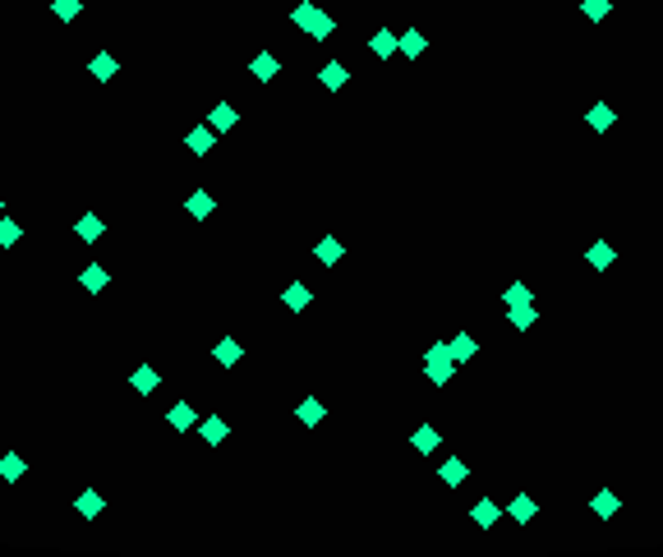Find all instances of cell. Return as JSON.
Segmentation results:
<instances>
[{
    "mask_svg": "<svg viewBox=\"0 0 663 557\" xmlns=\"http://www.w3.org/2000/svg\"><path fill=\"white\" fill-rule=\"evenodd\" d=\"M286 304H290V309H304V304H309V290H304V286H290V290H286Z\"/></svg>",
    "mask_w": 663,
    "mask_h": 557,
    "instance_id": "obj_30",
    "label": "cell"
},
{
    "mask_svg": "<svg viewBox=\"0 0 663 557\" xmlns=\"http://www.w3.org/2000/svg\"><path fill=\"white\" fill-rule=\"evenodd\" d=\"M101 231H106V226H101V217H83V222H78V235H83L88 245H92V240H97Z\"/></svg>",
    "mask_w": 663,
    "mask_h": 557,
    "instance_id": "obj_20",
    "label": "cell"
},
{
    "mask_svg": "<svg viewBox=\"0 0 663 557\" xmlns=\"http://www.w3.org/2000/svg\"><path fill=\"white\" fill-rule=\"evenodd\" d=\"M341 258V240H322L318 245V263H336Z\"/></svg>",
    "mask_w": 663,
    "mask_h": 557,
    "instance_id": "obj_24",
    "label": "cell"
},
{
    "mask_svg": "<svg viewBox=\"0 0 663 557\" xmlns=\"http://www.w3.org/2000/svg\"><path fill=\"white\" fill-rule=\"evenodd\" d=\"M212 355H217V364H240V341H231V336H226V341H217V350H212Z\"/></svg>",
    "mask_w": 663,
    "mask_h": 557,
    "instance_id": "obj_7",
    "label": "cell"
},
{
    "mask_svg": "<svg viewBox=\"0 0 663 557\" xmlns=\"http://www.w3.org/2000/svg\"><path fill=\"white\" fill-rule=\"evenodd\" d=\"M475 525H484V530H488V525H497V507H493V502H475Z\"/></svg>",
    "mask_w": 663,
    "mask_h": 557,
    "instance_id": "obj_19",
    "label": "cell"
},
{
    "mask_svg": "<svg viewBox=\"0 0 663 557\" xmlns=\"http://www.w3.org/2000/svg\"><path fill=\"white\" fill-rule=\"evenodd\" d=\"M110 74H115V60H110V56H97V60H92V78H110Z\"/></svg>",
    "mask_w": 663,
    "mask_h": 557,
    "instance_id": "obj_28",
    "label": "cell"
},
{
    "mask_svg": "<svg viewBox=\"0 0 663 557\" xmlns=\"http://www.w3.org/2000/svg\"><path fill=\"white\" fill-rule=\"evenodd\" d=\"M295 23L304 28V33H313V37H332V28H336V23H332L327 14L318 10V5H309V0H304V5L295 10Z\"/></svg>",
    "mask_w": 663,
    "mask_h": 557,
    "instance_id": "obj_1",
    "label": "cell"
},
{
    "mask_svg": "<svg viewBox=\"0 0 663 557\" xmlns=\"http://www.w3.org/2000/svg\"><path fill=\"white\" fill-rule=\"evenodd\" d=\"M507 318H511V327H520V332H525V327H534V318H539V313H534L530 304H511Z\"/></svg>",
    "mask_w": 663,
    "mask_h": 557,
    "instance_id": "obj_9",
    "label": "cell"
},
{
    "mask_svg": "<svg viewBox=\"0 0 663 557\" xmlns=\"http://www.w3.org/2000/svg\"><path fill=\"white\" fill-rule=\"evenodd\" d=\"M452 359L461 364V359H475V336L470 332H456L452 336Z\"/></svg>",
    "mask_w": 663,
    "mask_h": 557,
    "instance_id": "obj_5",
    "label": "cell"
},
{
    "mask_svg": "<svg viewBox=\"0 0 663 557\" xmlns=\"http://www.w3.org/2000/svg\"><path fill=\"white\" fill-rule=\"evenodd\" d=\"M129 382H134V391H143V396H148V391H157V373H152L148 364H143V368H134V378H129Z\"/></svg>",
    "mask_w": 663,
    "mask_h": 557,
    "instance_id": "obj_10",
    "label": "cell"
},
{
    "mask_svg": "<svg viewBox=\"0 0 663 557\" xmlns=\"http://www.w3.org/2000/svg\"><path fill=\"white\" fill-rule=\"evenodd\" d=\"M249 69H254V78H272L276 74V56H258Z\"/></svg>",
    "mask_w": 663,
    "mask_h": 557,
    "instance_id": "obj_26",
    "label": "cell"
},
{
    "mask_svg": "<svg viewBox=\"0 0 663 557\" xmlns=\"http://www.w3.org/2000/svg\"><path fill=\"white\" fill-rule=\"evenodd\" d=\"M14 240H19V222H0V245L10 249Z\"/></svg>",
    "mask_w": 663,
    "mask_h": 557,
    "instance_id": "obj_31",
    "label": "cell"
},
{
    "mask_svg": "<svg viewBox=\"0 0 663 557\" xmlns=\"http://www.w3.org/2000/svg\"><path fill=\"white\" fill-rule=\"evenodd\" d=\"M590 124H594L599 134H604V129H613V120H618V115H613V106H604V101H599V106H590V115H585Z\"/></svg>",
    "mask_w": 663,
    "mask_h": 557,
    "instance_id": "obj_6",
    "label": "cell"
},
{
    "mask_svg": "<svg viewBox=\"0 0 663 557\" xmlns=\"http://www.w3.org/2000/svg\"><path fill=\"white\" fill-rule=\"evenodd\" d=\"M534 512H539V507H534L530 498H511V521L525 525V521H534Z\"/></svg>",
    "mask_w": 663,
    "mask_h": 557,
    "instance_id": "obj_11",
    "label": "cell"
},
{
    "mask_svg": "<svg viewBox=\"0 0 663 557\" xmlns=\"http://www.w3.org/2000/svg\"><path fill=\"white\" fill-rule=\"evenodd\" d=\"M322 414H327V410H322V401H299V419L309 424V428L322 419Z\"/></svg>",
    "mask_w": 663,
    "mask_h": 557,
    "instance_id": "obj_18",
    "label": "cell"
},
{
    "mask_svg": "<svg viewBox=\"0 0 663 557\" xmlns=\"http://www.w3.org/2000/svg\"><path fill=\"white\" fill-rule=\"evenodd\" d=\"M212 138H217V129H208V124H203V129H194V134H189V152H208Z\"/></svg>",
    "mask_w": 663,
    "mask_h": 557,
    "instance_id": "obj_12",
    "label": "cell"
},
{
    "mask_svg": "<svg viewBox=\"0 0 663 557\" xmlns=\"http://www.w3.org/2000/svg\"><path fill=\"white\" fill-rule=\"evenodd\" d=\"M369 46H373L378 56H383V60H387V56H392V51H397V46H401V42H397V37H392V33H387V28H383V33H373V42H369Z\"/></svg>",
    "mask_w": 663,
    "mask_h": 557,
    "instance_id": "obj_15",
    "label": "cell"
},
{
    "mask_svg": "<svg viewBox=\"0 0 663 557\" xmlns=\"http://www.w3.org/2000/svg\"><path fill=\"white\" fill-rule=\"evenodd\" d=\"M507 304H530V290H525V286H511V290H507Z\"/></svg>",
    "mask_w": 663,
    "mask_h": 557,
    "instance_id": "obj_34",
    "label": "cell"
},
{
    "mask_svg": "<svg viewBox=\"0 0 663 557\" xmlns=\"http://www.w3.org/2000/svg\"><path fill=\"white\" fill-rule=\"evenodd\" d=\"M231 124H235L231 106H217V111H212V129H217V134H221V129H231Z\"/></svg>",
    "mask_w": 663,
    "mask_h": 557,
    "instance_id": "obj_23",
    "label": "cell"
},
{
    "mask_svg": "<svg viewBox=\"0 0 663 557\" xmlns=\"http://www.w3.org/2000/svg\"><path fill=\"white\" fill-rule=\"evenodd\" d=\"M101 512H106V502H101L92 489H88V493H78V516H83V521H92V516H101Z\"/></svg>",
    "mask_w": 663,
    "mask_h": 557,
    "instance_id": "obj_3",
    "label": "cell"
},
{
    "mask_svg": "<svg viewBox=\"0 0 663 557\" xmlns=\"http://www.w3.org/2000/svg\"><path fill=\"white\" fill-rule=\"evenodd\" d=\"M401 51H406V56H420V51H424V37H420V33H406V37H401Z\"/></svg>",
    "mask_w": 663,
    "mask_h": 557,
    "instance_id": "obj_29",
    "label": "cell"
},
{
    "mask_svg": "<svg viewBox=\"0 0 663 557\" xmlns=\"http://www.w3.org/2000/svg\"><path fill=\"white\" fill-rule=\"evenodd\" d=\"M106 281H110V277H106L101 268H83V286H88V290H106Z\"/></svg>",
    "mask_w": 663,
    "mask_h": 557,
    "instance_id": "obj_22",
    "label": "cell"
},
{
    "mask_svg": "<svg viewBox=\"0 0 663 557\" xmlns=\"http://www.w3.org/2000/svg\"><path fill=\"white\" fill-rule=\"evenodd\" d=\"M452 368H456L452 346H442V341H438V346L429 350V359H424V373H429L433 382H447V378H452Z\"/></svg>",
    "mask_w": 663,
    "mask_h": 557,
    "instance_id": "obj_2",
    "label": "cell"
},
{
    "mask_svg": "<svg viewBox=\"0 0 663 557\" xmlns=\"http://www.w3.org/2000/svg\"><path fill=\"white\" fill-rule=\"evenodd\" d=\"M51 10L60 14V19H74V14H78V0H55Z\"/></svg>",
    "mask_w": 663,
    "mask_h": 557,
    "instance_id": "obj_32",
    "label": "cell"
},
{
    "mask_svg": "<svg viewBox=\"0 0 663 557\" xmlns=\"http://www.w3.org/2000/svg\"><path fill=\"white\" fill-rule=\"evenodd\" d=\"M415 447H420V451H433V447H438V428H420V433H415Z\"/></svg>",
    "mask_w": 663,
    "mask_h": 557,
    "instance_id": "obj_27",
    "label": "cell"
},
{
    "mask_svg": "<svg viewBox=\"0 0 663 557\" xmlns=\"http://www.w3.org/2000/svg\"><path fill=\"white\" fill-rule=\"evenodd\" d=\"M585 258H590V268H599V272H604V268H613V245H594Z\"/></svg>",
    "mask_w": 663,
    "mask_h": 557,
    "instance_id": "obj_14",
    "label": "cell"
},
{
    "mask_svg": "<svg viewBox=\"0 0 663 557\" xmlns=\"http://www.w3.org/2000/svg\"><path fill=\"white\" fill-rule=\"evenodd\" d=\"M203 437H208V442H221V437H226V424H221L217 414H212V419H203Z\"/></svg>",
    "mask_w": 663,
    "mask_h": 557,
    "instance_id": "obj_25",
    "label": "cell"
},
{
    "mask_svg": "<svg viewBox=\"0 0 663 557\" xmlns=\"http://www.w3.org/2000/svg\"><path fill=\"white\" fill-rule=\"evenodd\" d=\"M212 208H217V203H212V194H208V189H194V194H189V217H199V222H203V217H208Z\"/></svg>",
    "mask_w": 663,
    "mask_h": 557,
    "instance_id": "obj_4",
    "label": "cell"
},
{
    "mask_svg": "<svg viewBox=\"0 0 663 557\" xmlns=\"http://www.w3.org/2000/svg\"><path fill=\"white\" fill-rule=\"evenodd\" d=\"M0 479H10V484L23 479V461L14 456V451H10V456H0Z\"/></svg>",
    "mask_w": 663,
    "mask_h": 557,
    "instance_id": "obj_13",
    "label": "cell"
},
{
    "mask_svg": "<svg viewBox=\"0 0 663 557\" xmlns=\"http://www.w3.org/2000/svg\"><path fill=\"white\" fill-rule=\"evenodd\" d=\"M166 424H171V428H180V433H185V428H194V410H189L185 401H180V405H171V414H166Z\"/></svg>",
    "mask_w": 663,
    "mask_h": 557,
    "instance_id": "obj_8",
    "label": "cell"
},
{
    "mask_svg": "<svg viewBox=\"0 0 663 557\" xmlns=\"http://www.w3.org/2000/svg\"><path fill=\"white\" fill-rule=\"evenodd\" d=\"M613 512H618V498H613V493L604 489V493H599V498H594V516H604V521H608V516H613Z\"/></svg>",
    "mask_w": 663,
    "mask_h": 557,
    "instance_id": "obj_21",
    "label": "cell"
},
{
    "mask_svg": "<svg viewBox=\"0 0 663 557\" xmlns=\"http://www.w3.org/2000/svg\"><path fill=\"white\" fill-rule=\"evenodd\" d=\"M345 78H350V74H345V65H336V60H332V65H322V83H327V88H341Z\"/></svg>",
    "mask_w": 663,
    "mask_h": 557,
    "instance_id": "obj_17",
    "label": "cell"
},
{
    "mask_svg": "<svg viewBox=\"0 0 663 557\" xmlns=\"http://www.w3.org/2000/svg\"><path fill=\"white\" fill-rule=\"evenodd\" d=\"M608 10H613V5H608V0H585V14H590V19H604Z\"/></svg>",
    "mask_w": 663,
    "mask_h": 557,
    "instance_id": "obj_33",
    "label": "cell"
},
{
    "mask_svg": "<svg viewBox=\"0 0 663 557\" xmlns=\"http://www.w3.org/2000/svg\"><path fill=\"white\" fill-rule=\"evenodd\" d=\"M438 475H442V484H461L465 475H470V470H465V461H447V465H442Z\"/></svg>",
    "mask_w": 663,
    "mask_h": 557,
    "instance_id": "obj_16",
    "label": "cell"
}]
</instances>
